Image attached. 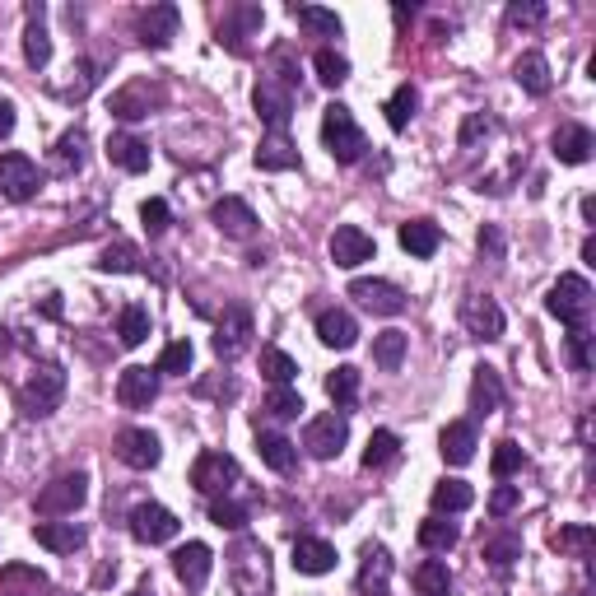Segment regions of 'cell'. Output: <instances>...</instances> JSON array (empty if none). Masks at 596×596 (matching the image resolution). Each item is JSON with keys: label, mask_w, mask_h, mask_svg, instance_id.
I'll use <instances>...</instances> for the list:
<instances>
[{"label": "cell", "mask_w": 596, "mask_h": 596, "mask_svg": "<svg viewBox=\"0 0 596 596\" xmlns=\"http://www.w3.org/2000/svg\"><path fill=\"white\" fill-rule=\"evenodd\" d=\"M345 443H350V420H345L340 410H326V415H317V420L303 429V447H308L317 461L340 457V447Z\"/></svg>", "instance_id": "ba28073f"}, {"label": "cell", "mask_w": 596, "mask_h": 596, "mask_svg": "<svg viewBox=\"0 0 596 596\" xmlns=\"http://www.w3.org/2000/svg\"><path fill=\"white\" fill-rule=\"evenodd\" d=\"M429 503H434V513H466L475 503V489L466 485V480H443V485H434V494H429Z\"/></svg>", "instance_id": "e575fe53"}, {"label": "cell", "mask_w": 596, "mask_h": 596, "mask_svg": "<svg viewBox=\"0 0 596 596\" xmlns=\"http://www.w3.org/2000/svg\"><path fill=\"white\" fill-rule=\"evenodd\" d=\"M229 578H233V592L238 596H266L271 592V555L266 545L252 541V536H238L229 555Z\"/></svg>", "instance_id": "6da1fadb"}, {"label": "cell", "mask_w": 596, "mask_h": 596, "mask_svg": "<svg viewBox=\"0 0 596 596\" xmlns=\"http://www.w3.org/2000/svg\"><path fill=\"white\" fill-rule=\"evenodd\" d=\"M89 499V475L70 471V475H56L38 489V513L42 517H75V508H84Z\"/></svg>", "instance_id": "5b68a950"}, {"label": "cell", "mask_w": 596, "mask_h": 596, "mask_svg": "<svg viewBox=\"0 0 596 596\" xmlns=\"http://www.w3.org/2000/svg\"><path fill=\"white\" fill-rule=\"evenodd\" d=\"M117 336H122L126 350H136V345L149 340V312L140 308V303H126V308L117 312Z\"/></svg>", "instance_id": "d590c367"}, {"label": "cell", "mask_w": 596, "mask_h": 596, "mask_svg": "<svg viewBox=\"0 0 596 596\" xmlns=\"http://www.w3.org/2000/svg\"><path fill=\"white\" fill-rule=\"evenodd\" d=\"M112 452H117V461H122V466H131V471H154V466H159V457H163L159 438L149 434V429H122Z\"/></svg>", "instance_id": "2e32d148"}, {"label": "cell", "mask_w": 596, "mask_h": 596, "mask_svg": "<svg viewBox=\"0 0 596 596\" xmlns=\"http://www.w3.org/2000/svg\"><path fill=\"white\" fill-rule=\"evenodd\" d=\"M545 308L569 331L587 326V317H592V285H587V275H559L555 285H550V294H545Z\"/></svg>", "instance_id": "3957f363"}, {"label": "cell", "mask_w": 596, "mask_h": 596, "mask_svg": "<svg viewBox=\"0 0 596 596\" xmlns=\"http://www.w3.org/2000/svg\"><path fill=\"white\" fill-rule=\"evenodd\" d=\"M527 466V452L513 443V438H503V443H494V457H489V471L499 475V480H508V475H517Z\"/></svg>", "instance_id": "c3c4849f"}, {"label": "cell", "mask_w": 596, "mask_h": 596, "mask_svg": "<svg viewBox=\"0 0 596 596\" xmlns=\"http://www.w3.org/2000/svg\"><path fill=\"white\" fill-rule=\"evenodd\" d=\"M373 238H368L359 224H340L336 233H331V261H336L340 271H354V266H364V261H373Z\"/></svg>", "instance_id": "e0dca14e"}, {"label": "cell", "mask_w": 596, "mask_h": 596, "mask_svg": "<svg viewBox=\"0 0 596 596\" xmlns=\"http://www.w3.org/2000/svg\"><path fill=\"white\" fill-rule=\"evenodd\" d=\"M312 70H317V80H322L326 89H340V84L350 80V61H345L336 47H322V52L312 56Z\"/></svg>", "instance_id": "60d3db41"}, {"label": "cell", "mask_w": 596, "mask_h": 596, "mask_svg": "<svg viewBox=\"0 0 596 596\" xmlns=\"http://www.w3.org/2000/svg\"><path fill=\"white\" fill-rule=\"evenodd\" d=\"M550 149H555V159L559 163H569V168H578V163L592 159V149H596V136L587 131V126L569 122V126H559L555 140H550Z\"/></svg>", "instance_id": "44dd1931"}, {"label": "cell", "mask_w": 596, "mask_h": 596, "mask_svg": "<svg viewBox=\"0 0 596 596\" xmlns=\"http://www.w3.org/2000/svg\"><path fill=\"white\" fill-rule=\"evenodd\" d=\"M33 541L42 550H52V555H75L84 545V527L80 522H38L33 527Z\"/></svg>", "instance_id": "603a6c76"}, {"label": "cell", "mask_w": 596, "mask_h": 596, "mask_svg": "<svg viewBox=\"0 0 596 596\" xmlns=\"http://www.w3.org/2000/svg\"><path fill=\"white\" fill-rule=\"evenodd\" d=\"M475 424L471 420H457V424H447L443 438H438V452H443L447 466H466V461L475 457Z\"/></svg>", "instance_id": "f1b7e54d"}, {"label": "cell", "mask_w": 596, "mask_h": 596, "mask_svg": "<svg viewBox=\"0 0 596 596\" xmlns=\"http://www.w3.org/2000/svg\"><path fill=\"white\" fill-rule=\"evenodd\" d=\"M503 378H499V368H489L480 364L475 368V378H471V410L475 415H494V410L503 406Z\"/></svg>", "instance_id": "484cf974"}, {"label": "cell", "mask_w": 596, "mask_h": 596, "mask_svg": "<svg viewBox=\"0 0 596 596\" xmlns=\"http://www.w3.org/2000/svg\"><path fill=\"white\" fill-rule=\"evenodd\" d=\"M163 103V89L149 80H131L126 89H117L112 94V117H122V122H140V117H149V108H159Z\"/></svg>", "instance_id": "d6986e66"}, {"label": "cell", "mask_w": 596, "mask_h": 596, "mask_svg": "<svg viewBox=\"0 0 596 596\" xmlns=\"http://www.w3.org/2000/svg\"><path fill=\"white\" fill-rule=\"evenodd\" d=\"M447 587H452V573H447L443 559H424L415 569V592L420 596H447Z\"/></svg>", "instance_id": "ee69618b"}, {"label": "cell", "mask_w": 596, "mask_h": 596, "mask_svg": "<svg viewBox=\"0 0 596 596\" xmlns=\"http://www.w3.org/2000/svg\"><path fill=\"white\" fill-rule=\"evenodd\" d=\"M583 261H587V266H596V238H587V243H583Z\"/></svg>", "instance_id": "e7e4bbea"}, {"label": "cell", "mask_w": 596, "mask_h": 596, "mask_svg": "<svg viewBox=\"0 0 596 596\" xmlns=\"http://www.w3.org/2000/svg\"><path fill=\"white\" fill-rule=\"evenodd\" d=\"M261 373H266L275 387H289V382L298 378V364H294V354H285V350H261Z\"/></svg>", "instance_id": "f907efd6"}, {"label": "cell", "mask_w": 596, "mask_h": 596, "mask_svg": "<svg viewBox=\"0 0 596 596\" xmlns=\"http://www.w3.org/2000/svg\"><path fill=\"white\" fill-rule=\"evenodd\" d=\"M350 298H359V308H368L373 317H401L406 312V294L392 280H354Z\"/></svg>", "instance_id": "9a60e30c"}, {"label": "cell", "mask_w": 596, "mask_h": 596, "mask_svg": "<svg viewBox=\"0 0 596 596\" xmlns=\"http://www.w3.org/2000/svg\"><path fill=\"white\" fill-rule=\"evenodd\" d=\"M266 410H271L275 420H298V410H303V396H298L294 387H275V392L266 396Z\"/></svg>", "instance_id": "11a10c76"}, {"label": "cell", "mask_w": 596, "mask_h": 596, "mask_svg": "<svg viewBox=\"0 0 596 596\" xmlns=\"http://www.w3.org/2000/svg\"><path fill=\"white\" fill-rule=\"evenodd\" d=\"M140 219H145V229L159 238V233L173 224V210H168V201H163V196H149V201L140 205Z\"/></svg>", "instance_id": "9f6ffc18"}, {"label": "cell", "mask_w": 596, "mask_h": 596, "mask_svg": "<svg viewBox=\"0 0 596 596\" xmlns=\"http://www.w3.org/2000/svg\"><path fill=\"white\" fill-rule=\"evenodd\" d=\"M461 326H466V336L471 340H503V308L494 303L489 294H471L461 303Z\"/></svg>", "instance_id": "8fae6325"}, {"label": "cell", "mask_w": 596, "mask_h": 596, "mask_svg": "<svg viewBox=\"0 0 596 596\" xmlns=\"http://www.w3.org/2000/svg\"><path fill=\"white\" fill-rule=\"evenodd\" d=\"M108 159L117 163L122 173H149V145L140 136H131V131L108 140Z\"/></svg>", "instance_id": "4dcf8cb0"}, {"label": "cell", "mask_w": 596, "mask_h": 596, "mask_svg": "<svg viewBox=\"0 0 596 596\" xmlns=\"http://www.w3.org/2000/svg\"><path fill=\"white\" fill-rule=\"evenodd\" d=\"M177 522L163 503H140V508H131V536H136L140 545H168L177 536Z\"/></svg>", "instance_id": "7c38bea8"}, {"label": "cell", "mask_w": 596, "mask_h": 596, "mask_svg": "<svg viewBox=\"0 0 596 596\" xmlns=\"http://www.w3.org/2000/svg\"><path fill=\"white\" fill-rule=\"evenodd\" d=\"M480 257H489V261H503V252H508V243H503V233H499V224H485L480 229Z\"/></svg>", "instance_id": "94428289"}, {"label": "cell", "mask_w": 596, "mask_h": 596, "mask_svg": "<svg viewBox=\"0 0 596 596\" xmlns=\"http://www.w3.org/2000/svg\"><path fill=\"white\" fill-rule=\"evenodd\" d=\"M326 396L336 401V410L345 415V410L359 401V368H350V364H340L331 378H326Z\"/></svg>", "instance_id": "8d00e7d4"}, {"label": "cell", "mask_w": 596, "mask_h": 596, "mask_svg": "<svg viewBox=\"0 0 596 596\" xmlns=\"http://www.w3.org/2000/svg\"><path fill=\"white\" fill-rule=\"evenodd\" d=\"M517 503H522V489H517V485H499L494 494H489V513H494V517H508Z\"/></svg>", "instance_id": "91938a15"}, {"label": "cell", "mask_w": 596, "mask_h": 596, "mask_svg": "<svg viewBox=\"0 0 596 596\" xmlns=\"http://www.w3.org/2000/svg\"><path fill=\"white\" fill-rule=\"evenodd\" d=\"M61 396H66V373L56 364H42L28 373V382L19 387V410H24L28 420H42V415H52L61 406Z\"/></svg>", "instance_id": "277c9868"}, {"label": "cell", "mask_w": 596, "mask_h": 596, "mask_svg": "<svg viewBox=\"0 0 596 596\" xmlns=\"http://www.w3.org/2000/svg\"><path fill=\"white\" fill-rule=\"evenodd\" d=\"M252 336H257L252 312H247L243 303H229V308H224V317L215 322V354L224 359V364H233L238 354L252 350Z\"/></svg>", "instance_id": "8992f818"}, {"label": "cell", "mask_w": 596, "mask_h": 596, "mask_svg": "<svg viewBox=\"0 0 596 596\" xmlns=\"http://www.w3.org/2000/svg\"><path fill=\"white\" fill-rule=\"evenodd\" d=\"M210 219H215V229L224 233V238H252L257 233V210L243 201V196H219L215 205H210Z\"/></svg>", "instance_id": "5bb4252c"}, {"label": "cell", "mask_w": 596, "mask_h": 596, "mask_svg": "<svg viewBox=\"0 0 596 596\" xmlns=\"http://www.w3.org/2000/svg\"><path fill=\"white\" fill-rule=\"evenodd\" d=\"M52 168L56 173H80L84 168V131L75 126V131H66V136L56 140L52 149Z\"/></svg>", "instance_id": "f35d334b"}, {"label": "cell", "mask_w": 596, "mask_h": 596, "mask_svg": "<svg viewBox=\"0 0 596 596\" xmlns=\"http://www.w3.org/2000/svg\"><path fill=\"white\" fill-rule=\"evenodd\" d=\"M154 396H159V373H154V368H145V364L122 368V378H117V401H122L126 410H145Z\"/></svg>", "instance_id": "ffe728a7"}, {"label": "cell", "mask_w": 596, "mask_h": 596, "mask_svg": "<svg viewBox=\"0 0 596 596\" xmlns=\"http://www.w3.org/2000/svg\"><path fill=\"white\" fill-rule=\"evenodd\" d=\"M24 61L33 70H42L52 61V38L42 28V5H28V28H24Z\"/></svg>", "instance_id": "d6a6232c"}, {"label": "cell", "mask_w": 596, "mask_h": 596, "mask_svg": "<svg viewBox=\"0 0 596 596\" xmlns=\"http://www.w3.org/2000/svg\"><path fill=\"white\" fill-rule=\"evenodd\" d=\"M289 14H294L308 33H317V38H340V14L336 10H322V5H294Z\"/></svg>", "instance_id": "74e56055"}, {"label": "cell", "mask_w": 596, "mask_h": 596, "mask_svg": "<svg viewBox=\"0 0 596 596\" xmlns=\"http://www.w3.org/2000/svg\"><path fill=\"white\" fill-rule=\"evenodd\" d=\"M10 350V331H5V326H0V354Z\"/></svg>", "instance_id": "03108f58"}, {"label": "cell", "mask_w": 596, "mask_h": 596, "mask_svg": "<svg viewBox=\"0 0 596 596\" xmlns=\"http://www.w3.org/2000/svg\"><path fill=\"white\" fill-rule=\"evenodd\" d=\"M252 108H257V117L271 126V131H285L289 117H294V94H289L275 75H266V80H257V89H252Z\"/></svg>", "instance_id": "30bf717a"}, {"label": "cell", "mask_w": 596, "mask_h": 596, "mask_svg": "<svg viewBox=\"0 0 596 596\" xmlns=\"http://www.w3.org/2000/svg\"><path fill=\"white\" fill-rule=\"evenodd\" d=\"M42 187V173L38 163L28 159V154H0V196L5 201H33Z\"/></svg>", "instance_id": "9c48e42d"}, {"label": "cell", "mask_w": 596, "mask_h": 596, "mask_svg": "<svg viewBox=\"0 0 596 596\" xmlns=\"http://www.w3.org/2000/svg\"><path fill=\"white\" fill-rule=\"evenodd\" d=\"M401 247H406L410 257H420V261H429L443 247V229H438L434 219H410V224H401Z\"/></svg>", "instance_id": "d4e9b609"}, {"label": "cell", "mask_w": 596, "mask_h": 596, "mask_svg": "<svg viewBox=\"0 0 596 596\" xmlns=\"http://www.w3.org/2000/svg\"><path fill=\"white\" fill-rule=\"evenodd\" d=\"M406 331H382L378 340H373V364L387 368V373H396L401 368V359H406Z\"/></svg>", "instance_id": "7bdbcfd3"}, {"label": "cell", "mask_w": 596, "mask_h": 596, "mask_svg": "<svg viewBox=\"0 0 596 596\" xmlns=\"http://www.w3.org/2000/svg\"><path fill=\"white\" fill-rule=\"evenodd\" d=\"M503 19H508V24L513 28H536L545 19V5H536V0H531V5H508V14H503Z\"/></svg>", "instance_id": "680465c9"}, {"label": "cell", "mask_w": 596, "mask_h": 596, "mask_svg": "<svg viewBox=\"0 0 596 596\" xmlns=\"http://www.w3.org/2000/svg\"><path fill=\"white\" fill-rule=\"evenodd\" d=\"M131 596H154V592H149V587H136V592H131Z\"/></svg>", "instance_id": "003e7915"}, {"label": "cell", "mask_w": 596, "mask_h": 596, "mask_svg": "<svg viewBox=\"0 0 596 596\" xmlns=\"http://www.w3.org/2000/svg\"><path fill=\"white\" fill-rule=\"evenodd\" d=\"M98 271H108V275L140 271V252H136L131 243H112V247H103V257H98Z\"/></svg>", "instance_id": "681fc988"}, {"label": "cell", "mask_w": 596, "mask_h": 596, "mask_svg": "<svg viewBox=\"0 0 596 596\" xmlns=\"http://www.w3.org/2000/svg\"><path fill=\"white\" fill-rule=\"evenodd\" d=\"M322 145L331 149L336 163H359L368 154V136L359 131V122H354V112L345 103H331L322 112Z\"/></svg>", "instance_id": "7a4b0ae2"}, {"label": "cell", "mask_w": 596, "mask_h": 596, "mask_svg": "<svg viewBox=\"0 0 596 596\" xmlns=\"http://www.w3.org/2000/svg\"><path fill=\"white\" fill-rule=\"evenodd\" d=\"M583 219L587 224H596V196H583Z\"/></svg>", "instance_id": "be15d7a7"}, {"label": "cell", "mask_w": 596, "mask_h": 596, "mask_svg": "<svg viewBox=\"0 0 596 596\" xmlns=\"http://www.w3.org/2000/svg\"><path fill=\"white\" fill-rule=\"evenodd\" d=\"M592 541H596V531L587 527V522H573V527H559V531H555V550H559V555H578V559H587Z\"/></svg>", "instance_id": "bcb514c9"}, {"label": "cell", "mask_w": 596, "mask_h": 596, "mask_svg": "<svg viewBox=\"0 0 596 596\" xmlns=\"http://www.w3.org/2000/svg\"><path fill=\"white\" fill-rule=\"evenodd\" d=\"M238 461L229 457V452H201L196 457V466H191V485L201 489V494H210V499H224L233 485H238Z\"/></svg>", "instance_id": "52a82bcc"}, {"label": "cell", "mask_w": 596, "mask_h": 596, "mask_svg": "<svg viewBox=\"0 0 596 596\" xmlns=\"http://www.w3.org/2000/svg\"><path fill=\"white\" fill-rule=\"evenodd\" d=\"M177 24H182V10L163 0V5H149V10H140L136 33H140V42H145V47L163 52V47H168V42L177 38Z\"/></svg>", "instance_id": "4fadbf2b"}, {"label": "cell", "mask_w": 596, "mask_h": 596, "mask_svg": "<svg viewBox=\"0 0 596 596\" xmlns=\"http://www.w3.org/2000/svg\"><path fill=\"white\" fill-rule=\"evenodd\" d=\"M317 340L331 345V350H350L354 340H359V322H354L345 308H326L317 317Z\"/></svg>", "instance_id": "cb8c5ba5"}, {"label": "cell", "mask_w": 596, "mask_h": 596, "mask_svg": "<svg viewBox=\"0 0 596 596\" xmlns=\"http://www.w3.org/2000/svg\"><path fill=\"white\" fill-rule=\"evenodd\" d=\"M261 28V10L257 5H238V10L224 19V28H219V42H229V52H238V56H247V33H257Z\"/></svg>", "instance_id": "1f68e13d"}, {"label": "cell", "mask_w": 596, "mask_h": 596, "mask_svg": "<svg viewBox=\"0 0 596 596\" xmlns=\"http://www.w3.org/2000/svg\"><path fill=\"white\" fill-rule=\"evenodd\" d=\"M569 364H573V373H587V368H592V336H587V326L569 331Z\"/></svg>", "instance_id": "6f0895ef"}, {"label": "cell", "mask_w": 596, "mask_h": 596, "mask_svg": "<svg viewBox=\"0 0 596 596\" xmlns=\"http://www.w3.org/2000/svg\"><path fill=\"white\" fill-rule=\"evenodd\" d=\"M420 545L434 550V555H447V550L457 545V527L443 522V517H429V522H420Z\"/></svg>", "instance_id": "7dc6e473"}, {"label": "cell", "mask_w": 596, "mask_h": 596, "mask_svg": "<svg viewBox=\"0 0 596 596\" xmlns=\"http://www.w3.org/2000/svg\"><path fill=\"white\" fill-rule=\"evenodd\" d=\"M513 80L522 84L531 98H545V94H550V84H555V80H550V61H545L541 52H522V56H517V61H513Z\"/></svg>", "instance_id": "f546056e"}, {"label": "cell", "mask_w": 596, "mask_h": 596, "mask_svg": "<svg viewBox=\"0 0 596 596\" xmlns=\"http://www.w3.org/2000/svg\"><path fill=\"white\" fill-rule=\"evenodd\" d=\"M210 522L224 531H243L247 527V508L243 503H233V499H215L210 503Z\"/></svg>", "instance_id": "db71d44e"}, {"label": "cell", "mask_w": 596, "mask_h": 596, "mask_svg": "<svg viewBox=\"0 0 596 596\" xmlns=\"http://www.w3.org/2000/svg\"><path fill=\"white\" fill-rule=\"evenodd\" d=\"M257 452H261V461H266L275 475H289L298 466V447L289 443L285 434H257Z\"/></svg>", "instance_id": "836d02e7"}, {"label": "cell", "mask_w": 596, "mask_h": 596, "mask_svg": "<svg viewBox=\"0 0 596 596\" xmlns=\"http://www.w3.org/2000/svg\"><path fill=\"white\" fill-rule=\"evenodd\" d=\"M210 569H215V555H210V545H205V541H187V545H182V550L173 555L177 583L191 587V592H201V587L210 583Z\"/></svg>", "instance_id": "ac0fdd59"}, {"label": "cell", "mask_w": 596, "mask_h": 596, "mask_svg": "<svg viewBox=\"0 0 596 596\" xmlns=\"http://www.w3.org/2000/svg\"><path fill=\"white\" fill-rule=\"evenodd\" d=\"M396 452H401V438L392 429H373L368 434V447H364V466L368 471H382V466H392Z\"/></svg>", "instance_id": "ab89813d"}, {"label": "cell", "mask_w": 596, "mask_h": 596, "mask_svg": "<svg viewBox=\"0 0 596 596\" xmlns=\"http://www.w3.org/2000/svg\"><path fill=\"white\" fill-rule=\"evenodd\" d=\"M494 136V117H485V112H471L466 122H461V131H457V145L461 149H475L480 140H489Z\"/></svg>", "instance_id": "f5cc1de1"}, {"label": "cell", "mask_w": 596, "mask_h": 596, "mask_svg": "<svg viewBox=\"0 0 596 596\" xmlns=\"http://www.w3.org/2000/svg\"><path fill=\"white\" fill-rule=\"evenodd\" d=\"M257 168L261 173H289V168H298L294 140H289L285 131H271V136L257 145Z\"/></svg>", "instance_id": "4316f807"}, {"label": "cell", "mask_w": 596, "mask_h": 596, "mask_svg": "<svg viewBox=\"0 0 596 596\" xmlns=\"http://www.w3.org/2000/svg\"><path fill=\"white\" fill-rule=\"evenodd\" d=\"M294 569L308 573V578L331 573V569H336V545L317 541V536H298V541H294Z\"/></svg>", "instance_id": "7402d4cb"}, {"label": "cell", "mask_w": 596, "mask_h": 596, "mask_svg": "<svg viewBox=\"0 0 596 596\" xmlns=\"http://www.w3.org/2000/svg\"><path fill=\"white\" fill-rule=\"evenodd\" d=\"M387 578H392V555H387V545H368L364 564H359V592L387 596Z\"/></svg>", "instance_id": "83f0119b"}, {"label": "cell", "mask_w": 596, "mask_h": 596, "mask_svg": "<svg viewBox=\"0 0 596 596\" xmlns=\"http://www.w3.org/2000/svg\"><path fill=\"white\" fill-rule=\"evenodd\" d=\"M480 555H485L494 569H508L513 559H522V536H513V531H503V536H489V541L480 545Z\"/></svg>", "instance_id": "f6af8a7d"}, {"label": "cell", "mask_w": 596, "mask_h": 596, "mask_svg": "<svg viewBox=\"0 0 596 596\" xmlns=\"http://www.w3.org/2000/svg\"><path fill=\"white\" fill-rule=\"evenodd\" d=\"M14 131V103H5V98H0V140L10 136Z\"/></svg>", "instance_id": "6125c7cd"}, {"label": "cell", "mask_w": 596, "mask_h": 596, "mask_svg": "<svg viewBox=\"0 0 596 596\" xmlns=\"http://www.w3.org/2000/svg\"><path fill=\"white\" fill-rule=\"evenodd\" d=\"M415 108H420V94H415V84H401V89H396L392 98H387V126H392V131H406L410 126V117H415Z\"/></svg>", "instance_id": "b9f144b4"}, {"label": "cell", "mask_w": 596, "mask_h": 596, "mask_svg": "<svg viewBox=\"0 0 596 596\" xmlns=\"http://www.w3.org/2000/svg\"><path fill=\"white\" fill-rule=\"evenodd\" d=\"M191 359H196V350H191V340H173V345H168V350L159 354V368H154V373H187L191 368Z\"/></svg>", "instance_id": "816d5d0a"}]
</instances>
